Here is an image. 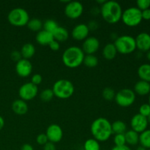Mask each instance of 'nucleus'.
I'll use <instances>...</instances> for the list:
<instances>
[{
    "instance_id": "1",
    "label": "nucleus",
    "mask_w": 150,
    "mask_h": 150,
    "mask_svg": "<svg viewBox=\"0 0 150 150\" xmlns=\"http://www.w3.org/2000/svg\"><path fill=\"white\" fill-rule=\"evenodd\" d=\"M93 139L99 142L108 141L113 134L111 123L104 117H99L92 122L90 127Z\"/></svg>"
},
{
    "instance_id": "2",
    "label": "nucleus",
    "mask_w": 150,
    "mask_h": 150,
    "mask_svg": "<svg viewBox=\"0 0 150 150\" xmlns=\"http://www.w3.org/2000/svg\"><path fill=\"white\" fill-rule=\"evenodd\" d=\"M122 8L116 1H105L100 7V14L107 23L114 24L121 20Z\"/></svg>"
},
{
    "instance_id": "3",
    "label": "nucleus",
    "mask_w": 150,
    "mask_h": 150,
    "mask_svg": "<svg viewBox=\"0 0 150 150\" xmlns=\"http://www.w3.org/2000/svg\"><path fill=\"white\" fill-rule=\"evenodd\" d=\"M85 54L81 48L76 45L70 46L62 54L63 64L69 68H76L83 64Z\"/></svg>"
},
{
    "instance_id": "4",
    "label": "nucleus",
    "mask_w": 150,
    "mask_h": 150,
    "mask_svg": "<svg viewBox=\"0 0 150 150\" xmlns=\"http://www.w3.org/2000/svg\"><path fill=\"white\" fill-rule=\"evenodd\" d=\"M52 91L54 96L59 99H67L74 94L73 83L67 79H59L54 83Z\"/></svg>"
},
{
    "instance_id": "5",
    "label": "nucleus",
    "mask_w": 150,
    "mask_h": 150,
    "mask_svg": "<svg viewBox=\"0 0 150 150\" xmlns=\"http://www.w3.org/2000/svg\"><path fill=\"white\" fill-rule=\"evenodd\" d=\"M114 45L117 52L121 54H130L136 49V40L130 35H124L118 37L114 40Z\"/></svg>"
},
{
    "instance_id": "6",
    "label": "nucleus",
    "mask_w": 150,
    "mask_h": 150,
    "mask_svg": "<svg viewBox=\"0 0 150 150\" xmlns=\"http://www.w3.org/2000/svg\"><path fill=\"white\" fill-rule=\"evenodd\" d=\"M29 15L25 9L16 7L9 12L7 20L9 23L14 26L21 27L26 26L29 21Z\"/></svg>"
},
{
    "instance_id": "7",
    "label": "nucleus",
    "mask_w": 150,
    "mask_h": 150,
    "mask_svg": "<svg viewBox=\"0 0 150 150\" xmlns=\"http://www.w3.org/2000/svg\"><path fill=\"white\" fill-rule=\"evenodd\" d=\"M121 20L123 23L130 27H135L142 21V11L136 7H131L122 12Z\"/></svg>"
},
{
    "instance_id": "8",
    "label": "nucleus",
    "mask_w": 150,
    "mask_h": 150,
    "mask_svg": "<svg viewBox=\"0 0 150 150\" xmlns=\"http://www.w3.org/2000/svg\"><path fill=\"white\" fill-rule=\"evenodd\" d=\"M136 97L134 91L128 88H124L116 93L114 100L120 107L127 108L134 103Z\"/></svg>"
},
{
    "instance_id": "9",
    "label": "nucleus",
    "mask_w": 150,
    "mask_h": 150,
    "mask_svg": "<svg viewBox=\"0 0 150 150\" xmlns=\"http://www.w3.org/2000/svg\"><path fill=\"white\" fill-rule=\"evenodd\" d=\"M38 94V87L31 82L23 83L20 86L18 95L20 99L24 101H29L33 100Z\"/></svg>"
},
{
    "instance_id": "10",
    "label": "nucleus",
    "mask_w": 150,
    "mask_h": 150,
    "mask_svg": "<svg viewBox=\"0 0 150 150\" xmlns=\"http://www.w3.org/2000/svg\"><path fill=\"white\" fill-rule=\"evenodd\" d=\"M83 13V6L82 3L78 1H70L64 7V14L70 19H77Z\"/></svg>"
},
{
    "instance_id": "11",
    "label": "nucleus",
    "mask_w": 150,
    "mask_h": 150,
    "mask_svg": "<svg viewBox=\"0 0 150 150\" xmlns=\"http://www.w3.org/2000/svg\"><path fill=\"white\" fill-rule=\"evenodd\" d=\"M148 125L149 123H148L147 118L139 114H135L130 120L131 130H134L139 134L143 133L147 129Z\"/></svg>"
},
{
    "instance_id": "12",
    "label": "nucleus",
    "mask_w": 150,
    "mask_h": 150,
    "mask_svg": "<svg viewBox=\"0 0 150 150\" xmlns=\"http://www.w3.org/2000/svg\"><path fill=\"white\" fill-rule=\"evenodd\" d=\"M45 135L49 142L53 144L59 143L63 138V130L58 125L51 124L47 128Z\"/></svg>"
},
{
    "instance_id": "13",
    "label": "nucleus",
    "mask_w": 150,
    "mask_h": 150,
    "mask_svg": "<svg viewBox=\"0 0 150 150\" xmlns=\"http://www.w3.org/2000/svg\"><path fill=\"white\" fill-rule=\"evenodd\" d=\"M100 48V41L95 37H88L82 44V51L86 55L95 54Z\"/></svg>"
},
{
    "instance_id": "14",
    "label": "nucleus",
    "mask_w": 150,
    "mask_h": 150,
    "mask_svg": "<svg viewBox=\"0 0 150 150\" xmlns=\"http://www.w3.org/2000/svg\"><path fill=\"white\" fill-rule=\"evenodd\" d=\"M32 64L28 59H21L20 61L16 62V71L20 77L26 78L31 75L32 72Z\"/></svg>"
},
{
    "instance_id": "15",
    "label": "nucleus",
    "mask_w": 150,
    "mask_h": 150,
    "mask_svg": "<svg viewBox=\"0 0 150 150\" xmlns=\"http://www.w3.org/2000/svg\"><path fill=\"white\" fill-rule=\"evenodd\" d=\"M89 27L85 23H79L76 25L71 32L72 38L77 41H82L89 37Z\"/></svg>"
},
{
    "instance_id": "16",
    "label": "nucleus",
    "mask_w": 150,
    "mask_h": 150,
    "mask_svg": "<svg viewBox=\"0 0 150 150\" xmlns=\"http://www.w3.org/2000/svg\"><path fill=\"white\" fill-rule=\"evenodd\" d=\"M136 48L143 52H147L150 50V35L146 32L139 34L135 38Z\"/></svg>"
},
{
    "instance_id": "17",
    "label": "nucleus",
    "mask_w": 150,
    "mask_h": 150,
    "mask_svg": "<svg viewBox=\"0 0 150 150\" xmlns=\"http://www.w3.org/2000/svg\"><path fill=\"white\" fill-rule=\"evenodd\" d=\"M35 39L37 42L41 45H48L53 40H54L53 34L44 29H42L37 33Z\"/></svg>"
},
{
    "instance_id": "18",
    "label": "nucleus",
    "mask_w": 150,
    "mask_h": 150,
    "mask_svg": "<svg viewBox=\"0 0 150 150\" xmlns=\"http://www.w3.org/2000/svg\"><path fill=\"white\" fill-rule=\"evenodd\" d=\"M12 109L15 114L18 115H24L28 112L29 106L26 101L21 99H18L12 103Z\"/></svg>"
},
{
    "instance_id": "19",
    "label": "nucleus",
    "mask_w": 150,
    "mask_h": 150,
    "mask_svg": "<svg viewBox=\"0 0 150 150\" xmlns=\"http://www.w3.org/2000/svg\"><path fill=\"white\" fill-rule=\"evenodd\" d=\"M134 92L136 95L145 96L150 93V83L140 80L136 83L134 86Z\"/></svg>"
},
{
    "instance_id": "20",
    "label": "nucleus",
    "mask_w": 150,
    "mask_h": 150,
    "mask_svg": "<svg viewBox=\"0 0 150 150\" xmlns=\"http://www.w3.org/2000/svg\"><path fill=\"white\" fill-rule=\"evenodd\" d=\"M53 36H54V40L57 41L59 42H65L69 38V32L67 29L62 26H59L56 29V30L53 32Z\"/></svg>"
},
{
    "instance_id": "21",
    "label": "nucleus",
    "mask_w": 150,
    "mask_h": 150,
    "mask_svg": "<svg viewBox=\"0 0 150 150\" xmlns=\"http://www.w3.org/2000/svg\"><path fill=\"white\" fill-rule=\"evenodd\" d=\"M117 51L114 43H108L103 48V56L107 60H113L117 55Z\"/></svg>"
},
{
    "instance_id": "22",
    "label": "nucleus",
    "mask_w": 150,
    "mask_h": 150,
    "mask_svg": "<svg viewBox=\"0 0 150 150\" xmlns=\"http://www.w3.org/2000/svg\"><path fill=\"white\" fill-rule=\"evenodd\" d=\"M35 51L36 50H35V45L32 43H30V42H27V43H25L22 46L20 52L21 54L22 58L29 60V59L34 57L35 54Z\"/></svg>"
},
{
    "instance_id": "23",
    "label": "nucleus",
    "mask_w": 150,
    "mask_h": 150,
    "mask_svg": "<svg viewBox=\"0 0 150 150\" xmlns=\"http://www.w3.org/2000/svg\"><path fill=\"white\" fill-rule=\"evenodd\" d=\"M126 145L136 146L139 143V134L134 130H127L125 133Z\"/></svg>"
},
{
    "instance_id": "24",
    "label": "nucleus",
    "mask_w": 150,
    "mask_h": 150,
    "mask_svg": "<svg viewBox=\"0 0 150 150\" xmlns=\"http://www.w3.org/2000/svg\"><path fill=\"white\" fill-rule=\"evenodd\" d=\"M138 76L141 80L150 82V64H143L138 69Z\"/></svg>"
},
{
    "instance_id": "25",
    "label": "nucleus",
    "mask_w": 150,
    "mask_h": 150,
    "mask_svg": "<svg viewBox=\"0 0 150 150\" xmlns=\"http://www.w3.org/2000/svg\"><path fill=\"white\" fill-rule=\"evenodd\" d=\"M112 132L114 134H125L127 131V125L122 120H117L111 123Z\"/></svg>"
},
{
    "instance_id": "26",
    "label": "nucleus",
    "mask_w": 150,
    "mask_h": 150,
    "mask_svg": "<svg viewBox=\"0 0 150 150\" xmlns=\"http://www.w3.org/2000/svg\"><path fill=\"white\" fill-rule=\"evenodd\" d=\"M139 143L146 149H150V129H146L139 134Z\"/></svg>"
},
{
    "instance_id": "27",
    "label": "nucleus",
    "mask_w": 150,
    "mask_h": 150,
    "mask_svg": "<svg viewBox=\"0 0 150 150\" xmlns=\"http://www.w3.org/2000/svg\"><path fill=\"white\" fill-rule=\"evenodd\" d=\"M42 24H43V23L42 22V21L35 18L29 19L26 26L29 28V30H31L32 32H38L42 30Z\"/></svg>"
},
{
    "instance_id": "28",
    "label": "nucleus",
    "mask_w": 150,
    "mask_h": 150,
    "mask_svg": "<svg viewBox=\"0 0 150 150\" xmlns=\"http://www.w3.org/2000/svg\"><path fill=\"white\" fill-rule=\"evenodd\" d=\"M83 63L85 66L88 67H95L98 64V59L95 54H89V55H85L83 59Z\"/></svg>"
},
{
    "instance_id": "29",
    "label": "nucleus",
    "mask_w": 150,
    "mask_h": 150,
    "mask_svg": "<svg viewBox=\"0 0 150 150\" xmlns=\"http://www.w3.org/2000/svg\"><path fill=\"white\" fill-rule=\"evenodd\" d=\"M83 149L84 150H100V142L95 140V139H89L83 144Z\"/></svg>"
},
{
    "instance_id": "30",
    "label": "nucleus",
    "mask_w": 150,
    "mask_h": 150,
    "mask_svg": "<svg viewBox=\"0 0 150 150\" xmlns=\"http://www.w3.org/2000/svg\"><path fill=\"white\" fill-rule=\"evenodd\" d=\"M58 26L59 25L57 22L53 19H48L42 24V28H43L44 30L51 32V33H53Z\"/></svg>"
},
{
    "instance_id": "31",
    "label": "nucleus",
    "mask_w": 150,
    "mask_h": 150,
    "mask_svg": "<svg viewBox=\"0 0 150 150\" xmlns=\"http://www.w3.org/2000/svg\"><path fill=\"white\" fill-rule=\"evenodd\" d=\"M41 100L43 102H49L54 98V95L51 89H43L40 94Z\"/></svg>"
},
{
    "instance_id": "32",
    "label": "nucleus",
    "mask_w": 150,
    "mask_h": 150,
    "mask_svg": "<svg viewBox=\"0 0 150 150\" xmlns=\"http://www.w3.org/2000/svg\"><path fill=\"white\" fill-rule=\"evenodd\" d=\"M116 92L112 88L105 87L102 92V96L104 100L107 101H111L115 98Z\"/></svg>"
},
{
    "instance_id": "33",
    "label": "nucleus",
    "mask_w": 150,
    "mask_h": 150,
    "mask_svg": "<svg viewBox=\"0 0 150 150\" xmlns=\"http://www.w3.org/2000/svg\"><path fill=\"white\" fill-rule=\"evenodd\" d=\"M114 143L115 146H124L126 145L125 134H116L114 137Z\"/></svg>"
},
{
    "instance_id": "34",
    "label": "nucleus",
    "mask_w": 150,
    "mask_h": 150,
    "mask_svg": "<svg viewBox=\"0 0 150 150\" xmlns=\"http://www.w3.org/2000/svg\"><path fill=\"white\" fill-rule=\"evenodd\" d=\"M139 114L147 118L150 114V105L149 103H144L139 107Z\"/></svg>"
},
{
    "instance_id": "35",
    "label": "nucleus",
    "mask_w": 150,
    "mask_h": 150,
    "mask_svg": "<svg viewBox=\"0 0 150 150\" xmlns=\"http://www.w3.org/2000/svg\"><path fill=\"white\" fill-rule=\"evenodd\" d=\"M137 8H139L141 11L149 9L150 7V0H138L136 1Z\"/></svg>"
},
{
    "instance_id": "36",
    "label": "nucleus",
    "mask_w": 150,
    "mask_h": 150,
    "mask_svg": "<svg viewBox=\"0 0 150 150\" xmlns=\"http://www.w3.org/2000/svg\"><path fill=\"white\" fill-rule=\"evenodd\" d=\"M36 142L38 144L41 145V146H44L45 144H46L48 142V140L45 133H40V134L38 135L37 136Z\"/></svg>"
},
{
    "instance_id": "37",
    "label": "nucleus",
    "mask_w": 150,
    "mask_h": 150,
    "mask_svg": "<svg viewBox=\"0 0 150 150\" xmlns=\"http://www.w3.org/2000/svg\"><path fill=\"white\" fill-rule=\"evenodd\" d=\"M42 81V77L40 74H38V73H36V74H34L33 76L31 78V83H32L33 84L36 85V86H38L39 84H40Z\"/></svg>"
},
{
    "instance_id": "38",
    "label": "nucleus",
    "mask_w": 150,
    "mask_h": 150,
    "mask_svg": "<svg viewBox=\"0 0 150 150\" xmlns=\"http://www.w3.org/2000/svg\"><path fill=\"white\" fill-rule=\"evenodd\" d=\"M10 57H11L13 61L16 62L20 61L21 59H23L21 57V52L18 51H13L10 54Z\"/></svg>"
},
{
    "instance_id": "39",
    "label": "nucleus",
    "mask_w": 150,
    "mask_h": 150,
    "mask_svg": "<svg viewBox=\"0 0 150 150\" xmlns=\"http://www.w3.org/2000/svg\"><path fill=\"white\" fill-rule=\"evenodd\" d=\"M48 46H49L50 49L52 50V51H59L60 48V44L59 42H57V41L56 40H53L52 42H51V43L48 45Z\"/></svg>"
},
{
    "instance_id": "40",
    "label": "nucleus",
    "mask_w": 150,
    "mask_h": 150,
    "mask_svg": "<svg viewBox=\"0 0 150 150\" xmlns=\"http://www.w3.org/2000/svg\"><path fill=\"white\" fill-rule=\"evenodd\" d=\"M142 16L143 20H150V8L146 9V10L142 11Z\"/></svg>"
},
{
    "instance_id": "41",
    "label": "nucleus",
    "mask_w": 150,
    "mask_h": 150,
    "mask_svg": "<svg viewBox=\"0 0 150 150\" xmlns=\"http://www.w3.org/2000/svg\"><path fill=\"white\" fill-rule=\"evenodd\" d=\"M42 150H57V148H56L55 144L48 142L46 144L44 145Z\"/></svg>"
},
{
    "instance_id": "42",
    "label": "nucleus",
    "mask_w": 150,
    "mask_h": 150,
    "mask_svg": "<svg viewBox=\"0 0 150 150\" xmlns=\"http://www.w3.org/2000/svg\"><path fill=\"white\" fill-rule=\"evenodd\" d=\"M88 27H89V31L90 30H95L98 27V23L95 21H91L89 23V25H87Z\"/></svg>"
},
{
    "instance_id": "43",
    "label": "nucleus",
    "mask_w": 150,
    "mask_h": 150,
    "mask_svg": "<svg viewBox=\"0 0 150 150\" xmlns=\"http://www.w3.org/2000/svg\"><path fill=\"white\" fill-rule=\"evenodd\" d=\"M111 150H132L130 149V146L127 145H124V146H114V147L111 149Z\"/></svg>"
},
{
    "instance_id": "44",
    "label": "nucleus",
    "mask_w": 150,
    "mask_h": 150,
    "mask_svg": "<svg viewBox=\"0 0 150 150\" xmlns=\"http://www.w3.org/2000/svg\"><path fill=\"white\" fill-rule=\"evenodd\" d=\"M21 150H35L34 147L29 144H24L21 148Z\"/></svg>"
},
{
    "instance_id": "45",
    "label": "nucleus",
    "mask_w": 150,
    "mask_h": 150,
    "mask_svg": "<svg viewBox=\"0 0 150 150\" xmlns=\"http://www.w3.org/2000/svg\"><path fill=\"white\" fill-rule=\"evenodd\" d=\"M4 126V120L3 119V117L1 116H0V130H1L3 129Z\"/></svg>"
},
{
    "instance_id": "46",
    "label": "nucleus",
    "mask_w": 150,
    "mask_h": 150,
    "mask_svg": "<svg viewBox=\"0 0 150 150\" xmlns=\"http://www.w3.org/2000/svg\"><path fill=\"white\" fill-rule=\"evenodd\" d=\"M136 150H146V149H145L144 147H143V146H138L137 147V149H136Z\"/></svg>"
},
{
    "instance_id": "47",
    "label": "nucleus",
    "mask_w": 150,
    "mask_h": 150,
    "mask_svg": "<svg viewBox=\"0 0 150 150\" xmlns=\"http://www.w3.org/2000/svg\"><path fill=\"white\" fill-rule=\"evenodd\" d=\"M146 57H147L148 59L150 61V50L149 51H148L147 53H146Z\"/></svg>"
},
{
    "instance_id": "48",
    "label": "nucleus",
    "mask_w": 150,
    "mask_h": 150,
    "mask_svg": "<svg viewBox=\"0 0 150 150\" xmlns=\"http://www.w3.org/2000/svg\"><path fill=\"white\" fill-rule=\"evenodd\" d=\"M147 121H148V123H149V124H150V114H149V117H147Z\"/></svg>"
},
{
    "instance_id": "49",
    "label": "nucleus",
    "mask_w": 150,
    "mask_h": 150,
    "mask_svg": "<svg viewBox=\"0 0 150 150\" xmlns=\"http://www.w3.org/2000/svg\"><path fill=\"white\" fill-rule=\"evenodd\" d=\"M149 105H150V93H149Z\"/></svg>"
},
{
    "instance_id": "50",
    "label": "nucleus",
    "mask_w": 150,
    "mask_h": 150,
    "mask_svg": "<svg viewBox=\"0 0 150 150\" xmlns=\"http://www.w3.org/2000/svg\"><path fill=\"white\" fill-rule=\"evenodd\" d=\"M146 150H150V149H146Z\"/></svg>"
}]
</instances>
